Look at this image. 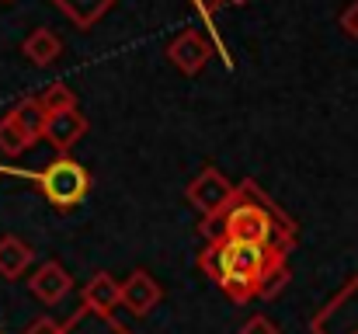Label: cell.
<instances>
[{"mask_svg":"<svg viewBox=\"0 0 358 334\" xmlns=\"http://www.w3.org/2000/svg\"><path fill=\"white\" fill-rule=\"evenodd\" d=\"M80 300H84V307H87L91 314L112 317L115 307H122V282H115V275H108V272H94V275L87 279Z\"/></svg>","mask_w":358,"mask_h":334,"instance_id":"obj_9","label":"cell"},{"mask_svg":"<svg viewBox=\"0 0 358 334\" xmlns=\"http://www.w3.org/2000/svg\"><path fill=\"white\" fill-rule=\"evenodd\" d=\"M31 247L21 240V237H14V233H3L0 237V279H21L24 272H28V265H31Z\"/></svg>","mask_w":358,"mask_h":334,"instance_id":"obj_11","label":"cell"},{"mask_svg":"<svg viewBox=\"0 0 358 334\" xmlns=\"http://www.w3.org/2000/svg\"><path fill=\"white\" fill-rule=\"evenodd\" d=\"M188 202L206 216V223H220L223 220V213L234 206V199H237V185L227 178V174H220L216 167H206L199 178H192V185H188Z\"/></svg>","mask_w":358,"mask_h":334,"instance_id":"obj_4","label":"cell"},{"mask_svg":"<svg viewBox=\"0 0 358 334\" xmlns=\"http://www.w3.org/2000/svg\"><path fill=\"white\" fill-rule=\"evenodd\" d=\"M206 7H209V11H216V7H220V0H206Z\"/></svg>","mask_w":358,"mask_h":334,"instance_id":"obj_19","label":"cell"},{"mask_svg":"<svg viewBox=\"0 0 358 334\" xmlns=\"http://www.w3.org/2000/svg\"><path fill=\"white\" fill-rule=\"evenodd\" d=\"M0 150H3V157H21L24 150H31V139L21 132V125L10 115L0 118Z\"/></svg>","mask_w":358,"mask_h":334,"instance_id":"obj_14","label":"cell"},{"mask_svg":"<svg viewBox=\"0 0 358 334\" xmlns=\"http://www.w3.org/2000/svg\"><path fill=\"white\" fill-rule=\"evenodd\" d=\"M199 265L234 303H247L254 296H275L289 282L285 251L230 237L209 240Z\"/></svg>","mask_w":358,"mask_h":334,"instance_id":"obj_1","label":"cell"},{"mask_svg":"<svg viewBox=\"0 0 358 334\" xmlns=\"http://www.w3.org/2000/svg\"><path fill=\"white\" fill-rule=\"evenodd\" d=\"M160 296H164L160 282H157L150 272H143V268H136V272L122 282V307H125L132 317H146V314L160 303Z\"/></svg>","mask_w":358,"mask_h":334,"instance_id":"obj_7","label":"cell"},{"mask_svg":"<svg viewBox=\"0 0 358 334\" xmlns=\"http://www.w3.org/2000/svg\"><path fill=\"white\" fill-rule=\"evenodd\" d=\"M28 289H31V296L35 300H42V303H59L63 296H70V289H73V279H70V272L59 265V261H45V265H38V272L28 279Z\"/></svg>","mask_w":358,"mask_h":334,"instance_id":"obj_8","label":"cell"},{"mask_svg":"<svg viewBox=\"0 0 358 334\" xmlns=\"http://www.w3.org/2000/svg\"><path fill=\"white\" fill-rule=\"evenodd\" d=\"M17 125H21V132L35 143V139H42L45 136V122H49V111L42 109V102L38 98H21L17 105H10L7 111Z\"/></svg>","mask_w":358,"mask_h":334,"instance_id":"obj_13","label":"cell"},{"mask_svg":"<svg viewBox=\"0 0 358 334\" xmlns=\"http://www.w3.org/2000/svg\"><path fill=\"white\" fill-rule=\"evenodd\" d=\"M338 25H341V32H345L348 39L358 42V0H352V4L338 14Z\"/></svg>","mask_w":358,"mask_h":334,"instance_id":"obj_16","label":"cell"},{"mask_svg":"<svg viewBox=\"0 0 358 334\" xmlns=\"http://www.w3.org/2000/svg\"><path fill=\"white\" fill-rule=\"evenodd\" d=\"M167 60H171L181 74L195 77V74L213 60V42H209L206 32H199V28H185L181 35L171 39V46H167Z\"/></svg>","mask_w":358,"mask_h":334,"instance_id":"obj_5","label":"cell"},{"mask_svg":"<svg viewBox=\"0 0 358 334\" xmlns=\"http://www.w3.org/2000/svg\"><path fill=\"white\" fill-rule=\"evenodd\" d=\"M24 334H63V324L59 321H52V317H38V321H31Z\"/></svg>","mask_w":358,"mask_h":334,"instance_id":"obj_18","label":"cell"},{"mask_svg":"<svg viewBox=\"0 0 358 334\" xmlns=\"http://www.w3.org/2000/svg\"><path fill=\"white\" fill-rule=\"evenodd\" d=\"M87 129H91V122H87V115L80 109H66V111H56V115H49V122H45V143L59 153V157H70V150L87 136Z\"/></svg>","mask_w":358,"mask_h":334,"instance_id":"obj_6","label":"cell"},{"mask_svg":"<svg viewBox=\"0 0 358 334\" xmlns=\"http://www.w3.org/2000/svg\"><path fill=\"white\" fill-rule=\"evenodd\" d=\"M70 21H73V28H80V32H87V28H94L112 7H115V0H52Z\"/></svg>","mask_w":358,"mask_h":334,"instance_id":"obj_12","label":"cell"},{"mask_svg":"<svg viewBox=\"0 0 358 334\" xmlns=\"http://www.w3.org/2000/svg\"><path fill=\"white\" fill-rule=\"evenodd\" d=\"M21 56L35 67H52L63 56V39L52 28H35L24 42H21Z\"/></svg>","mask_w":358,"mask_h":334,"instance_id":"obj_10","label":"cell"},{"mask_svg":"<svg viewBox=\"0 0 358 334\" xmlns=\"http://www.w3.org/2000/svg\"><path fill=\"white\" fill-rule=\"evenodd\" d=\"M38 102H42V109L49 111V115L66 111V109H77V95H73L66 84H49V88L38 95Z\"/></svg>","mask_w":358,"mask_h":334,"instance_id":"obj_15","label":"cell"},{"mask_svg":"<svg viewBox=\"0 0 358 334\" xmlns=\"http://www.w3.org/2000/svg\"><path fill=\"white\" fill-rule=\"evenodd\" d=\"M223 237L230 240H247V244H264V247H278L289 254L296 230L285 220V213H278L254 181L237 185V199L234 206L223 213Z\"/></svg>","mask_w":358,"mask_h":334,"instance_id":"obj_2","label":"cell"},{"mask_svg":"<svg viewBox=\"0 0 358 334\" xmlns=\"http://www.w3.org/2000/svg\"><path fill=\"white\" fill-rule=\"evenodd\" d=\"M223 4H247V0H220V7H223Z\"/></svg>","mask_w":358,"mask_h":334,"instance_id":"obj_20","label":"cell"},{"mask_svg":"<svg viewBox=\"0 0 358 334\" xmlns=\"http://www.w3.org/2000/svg\"><path fill=\"white\" fill-rule=\"evenodd\" d=\"M31 181L42 188V195L56 209H77L87 199V192H91V174L73 157H56L38 174H31Z\"/></svg>","mask_w":358,"mask_h":334,"instance_id":"obj_3","label":"cell"},{"mask_svg":"<svg viewBox=\"0 0 358 334\" xmlns=\"http://www.w3.org/2000/svg\"><path fill=\"white\" fill-rule=\"evenodd\" d=\"M240 334H282L278 328H275V321L271 317H264V314H254L243 328H240Z\"/></svg>","mask_w":358,"mask_h":334,"instance_id":"obj_17","label":"cell"}]
</instances>
